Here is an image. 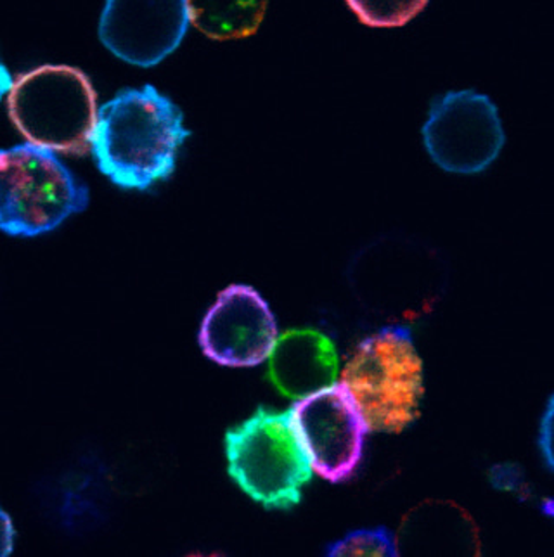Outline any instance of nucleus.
<instances>
[{"label": "nucleus", "instance_id": "obj_15", "mask_svg": "<svg viewBox=\"0 0 554 557\" xmlns=\"http://www.w3.org/2000/svg\"><path fill=\"white\" fill-rule=\"evenodd\" d=\"M11 87H13V76H11L4 64L0 63V101H2L5 94H9Z\"/></svg>", "mask_w": 554, "mask_h": 557}, {"label": "nucleus", "instance_id": "obj_12", "mask_svg": "<svg viewBox=\"0 0 554 557\" xmlns=\"http://www.w3.org/2000/svg\"><path fill=\"white\" fill-rule=\"evenodd\" d=\"M360 23L372 28H397L415 20L428 0H345Z\"/></svg>", "mask_w": 554, "mask_h": 557}, {"label": "nucleus", "instance_id": "obj_6", "mask_svg": "<svg viewBox=\"0 0 554 557\" xmlns=\"http://www.w3.org/2000/svg\"><path fill=\"white\" fill-rule=\"evenodd\" d=\"M423 140L428 154L445 172L473 175L494 163L506 136L491 99L475 90H453L430 106Z\"/></svg>", "mask_w": 554, "mask_h": 557}, {"label": "nucleus", "instance_id": "obj_11", "mask_svg": "<svg viewBox=\"0 0 554 557\" xmlns=\"http://www.w3.org/2000/svg\"><path fill=\"white\" fill-rule=\"evenodd\" d=\"M269 0H187L189 20L216 40L245 38L259 30Z\"/></svg>", "mask_w": 554, "mask_h": 557}, {"label": "nucleus", "instance_id": "obj_14", "mask_svg": "<svg viewBox=\"0 0 554 557\" xmlns=\"http://www.w3.org/2000/svg\"><path fill=\"white\" fill-rule=\"evenodd\" d=\"M14 545L13 521L0 509V557L11 556Z\"/></svg>", "mask_w": 554, "mask_h": 557}, {"label": "nucleus", "instance_id": "obj_13", "mask_svg": "<svg viewBox=\"0 0 554 557\" xmlns=\"http://www.w3.org/2000/svg\"><path fill=\"white\" fill-rule=\"evenodd\" d=\"M330 556H397L394 536L386 528L350 533L330 549Z\"/></svg>", "mask_w": 554, "mask_h": 557}, {"label": "nucleus", "instance_id": "obj_2", "mask_svg": "<svg viewBox=\"0 0 554 557\" xmlns=\"http://www.w3.org/2000/svg\"><path fill=\"white\" fill-rule=\"evenodd\" d=\"M366 430L403 433L418 418L423 397V362L410 334L389 327L366 339L340 381Z\"/></svg>", "mask_w": 554, "mask_h": 557}, {"label": "nucleus", "instance_id": "obj_7", "mask_svg": "<svg viewBox=\"0 0 554 557\" xmlns=\"http://www.w3.org/2000/svg\"><path fill=\"white\" fill-rule=\"evenodd\" d=\"M290 416L312 471L331 483L356 471L368 430L342 384L298 398Z\"/></svg>", "mask_w": 554, "mask_h": 557}, {"label": "nucleus", "instance_id": "obj_10", "mask_svg": "<svg viewBox=\"0 0 554 557\" xmlns=\"http://www.w3.org/2000/svg\"><path fill=\"white\" fill-rule=\"evenodd\" d=\"M269 377L286 397H309L336 383L338 355L333 342L312 330H295L275 339Z\"/></svg>", "mask_w": 554, "mask_h": 557}, {"label": "nucleus", "instance_id": "obj_5", "mask_svg": "<svg viewBox=\"0 0 554 557\" xmlns=\"http://www.w3.org/2000/svg\"><path fill=\"white\" fill-rule=\"evenodd\" d=\"M229 473L246 494L269 509L300 503L312 466L301 447L288 412L260 409L225 435Z\"/></svg>", "mask_w": 554, "mask_h": 557}, {"label": "nucleus", "instance_id": "obj_1", "mask_svg": "<svg viewBox=\"0 0 554 557\" xmlns=\"http://www.w3.org/2000/svg\"><path fill=\"white\" fill-rule=\"evenodd\" d=\"M190 132L183 111L152 85L122 90L96 114L90 151L98 169L123 189L146 190L174 174Z\"/></svg>", "mask_w": 554, "mask_h": 557}, {"label": "nucleus", "instance_id": "obj_4", "mask_svg": "<svg viewBox=\"0 0 554 557\" xmlns=\"http://www.w3.org/2000/svg\"><path fill=\"white\" fill-rule=\"evenodd\" d=\"M89 207V189L51 149L22 144L0 149V231L34 237L51 233Z\"/></svg>", "mask_w": 554, "mask_h": 557}, {"label": "nucleus", "instance_id": "obj_8", "mask_svg": "<svg viewBox=\"0 0 554 557\" xmlns=\"http://www.w3.org/2000/svg\"><path fill=\"white\" fill-rule=\"evenodd\" d=\"M189 25L187 0H107L99 38L119 60L151 69L177 51Z\"/></svg>", "mask_w": 554, "mask_h": 557}, {"label": "nucleus", "instance_id": "obj_9", "mask_svg": "<svg viewBox=\"0 0 554 557\" xmlns=\"http://www.w3.org/2000/svg\"><path fill=\"white\" fill-rule=\"evenodd\" d=\"M275 339L278 325L269 305L245 284L225 287L199 330L208 359L229 368L259 366L269 359Z\"/></svg>", "mask_w": 554, "mask_h": 557}, {"label": "nucleus", "instance_id": "obj_3", "mask_svg": "<svg viewBox=\"0 0 554 557\" xmlns=\"http://www.w3.org/2000/svg\"><path fill=\"white\" fill-rule=\"evenodd\" d=\"M14 127L30 144L54 152L84 154L96 123L89 76L66 64H44L13 82L8 98Z\"/></svg>", "mask_w": 554, "mask_h": 557}]
</instances>
